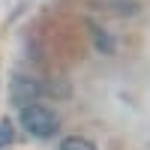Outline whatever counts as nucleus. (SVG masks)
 <instances>
[{
	"label": "nucleus",
	"instance_id": "nucleus-1",
	"mask_svg": "<svg viewBox=\"0 0 150 150\" xmlns=\"http://www.w3.org/2000/svg\"><path fill=\"white\" fill-rule=\"evenodd\" d=\"M21 126L27 129L30 135H36V138H51V135L60 129V117L54 114L51 108L30 102V105L21 108Z\"/></svg>",
	"mask_w": 150,
	"mask_h": 150
},
{
	"label": "nucleus",
	"instance_id": "nucleus-2",
	"mask_svg": "<svg viewBox=\"0 0 150 150\" xmlns=\"http://www.w3.org/2000/svg\"><path fill=\"white\" fill-rule=\"evenodd\" d=\"M39 93H42L39 81H33V78H12V102H18L21 108L36 102Z\"/></svg>",
	"mask_w": 150,
	"mask_h": 150
},
{
	"label": "nucleus",
	"instance_id": "nucleus-3",
	"mask_svg": "<svg viewBox=\"0 0 150 150\" xmlns=\"http://www.w3.org/2000/svg\"><path fill=\"white\" fill-rule=\"evenodd\" d=\"M60 150H96V144L84 135H69V138L60 141Z\"/></svg>",
	"mask_w": 150,
	"mask_h": 150
},
{
	"label": "nucleus",
	"instance_id": "nucleus-4",
	"mask_svg": "<svg viewBox=\"0 0 150 150\" xmlns=\"http://www.w3.org/2000/svg\"><path fill=\"white\" fill-rule=\"evenodd\" d=\"M9 141H12V123L3 120V123H0V147H6Z\"/></svg>",
	"mask_w": 150,
	"mask_h": 150
}]
</instances>
